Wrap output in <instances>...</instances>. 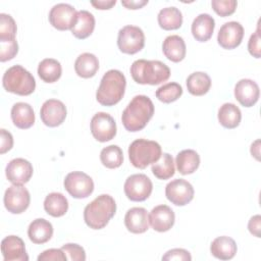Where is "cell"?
Returning <instances> with one entry per match:
<instances>
[{
	"instance_id": "obj_1",
	"label": "cell",
	"mask_w": 261,
	"mask_h": 261,
	"mask_svg": "<svg viewBox=\"0 0 261 261\" xmlns=\"http://www.w3.org/2000/svg\"><path fill=\"white\" fill-rule=\"evenodd\" d=\"M154 114V104L145 95H137L127 104L121 115L124 128L135 133L143 129Z\"/></svg>"
},
{
	"instance_id": "obj_2",
	"label": "cell",
	"mask_w": 261,
	"mask_h": 261,
	"mask_svg": "<svg viewBox=\"0 0 261 261\" xmlns=\"http://www.w3.org/2000/svg\"><path fill=\"white\" fill-rule=\"evenodd\" d=\"M116 212V203L114 199L107 194L95 198L84 210V220L92 229H101L105 227Z\"/></svg>"
},
{
	"instance_id": "obj_3",
	"label": "cell",
	"mask_w": 261,
	"mask_h": 261,
	"mask_svg": "<svg viewBox=\"0 0 261 261\" xmlns=\"http://www.w3.org/2000/svg\"><path fill=\"white\" fill-rule=\"evenodd\" d=\"M133 80L141 85H159L170 76L169 67L159 60L139 59L130 66Z\"/></svg>"
},
{
	"instance_id": "obj_4",
	"label": "cell",
	"mask_w": 261,
	"mask_h": 261,
	"mask_svg": "<svg viewBox=\"0 0 261 261\" xmlns=\"http://www.w3.org/2000/svg\"><path fill=\"white\" fill-rule=\"evenodd\" d=\"M126 80L124 74L117 69H110L104 73L96 92L97 101L103 106H113L123 97Z\"/></svg>"
},
{
	"instance_id": "obj_5",
	"label": "cell",
	"mask_w": 261,
	"mask_h": 261,
	"mask_svg": "<svg viewBox=\"0 0 261 261\" xmlns=\"http://www.w3.org/2000/svg\"><path fill=\"white\" fill-rule=\"evenodd\" d=\"M3 88L19 96L31 95L36 89V81L33 74L21 65L9 67L2 77Z\"/></svg>"
},
{
	"instance_id": "obj_6",
	"label": "cell",
	"mask_w": 261,
	"mask_h": 261,
	"mask_svg": "<svg viewBox=\"0 0 261 261\" xmlns=\"http://www.w3.org/2000/svg\"><path fill=\"white\" fill-rule=\"evenodd\" d=\"M161 146L155 142L145 139L135 140L128 147V158L130 163L140 169L155 163L161 156Z\"/></svg>"
},
{
	"instance_id": "obj_7",
	"label": "cell",
	"mask_w": 261,
	"mask_h": 261,
	"mask_svg": "<svg viewBox=\"0 0 261 261\" xmlns=\"http://www.w3.org/2000/svg\"><path fill=\"white\" fill-rule=\"evenodd\" d=\"M117 46L122 53L136 54L145 46V35L141 28L125 25L118 32Z\"/></svg>"
},
{
	"instance_id": "obj_8",
	"label": "cell",
	"mask_w": 261,
	"mask_h": 261,
	"mask_svg": "<svg viewBox=\"0 0 261 261\" xmlns=\"http://www.w3.org/2000/svg\"><path fill=\"white\" fill-rule=\"evenodd\" d=\"M123 190L125 196L130 201L142 202L150 197L153 190V184L146 174L137 173L126 178Z\"/></svg>"
},
{
	"instance_id": "obj_9",
	"label": "cell",
	"mask_w": 261,
	"mask_h": 261,
	"mask_svg": "<svg viewBox=\"0 0 261 261\" xmlns=\"http://www.w3.org/2000/svg\"><path fill=\"white\" fill-rule=\"evenodd\" d=\"M64 188L75 199L89 197L94 191V181L91 176L82 171L69 172L64 178Z\"/></svg>"
},
{
	"instance_id": "obj_10",
	"label": "cell",
	"mask_w": 261,
	"mask_h": 261,
	"mask_svg": "<svg viewBox=\"0 0 261 261\" xmlns=\"http://www.w3.org/2000/svg\"><path fill=\"white\" fill-rule=\"evenodd\" d=\"M4 206L12 214L24 212L31 202L29 191L22 185L10 186L4 194Z\"/></svg>"
},
{
	"instance_id": "obj_11",
	"label": "cell",
	"mask_w": 261,
	"mask_h": 261,
	"mask_svg": "<svg viewBox=\"0 0 261 261\" xmlns=\"http://www.w3.org/2000/svg\"><path fill=\"white\" fill-rule=\"evenodd\" d=\"M91 133L99 142H108L116 135L114 118L106 112H98L91 119Z\"/></svg>"
},
{
	"instance_id": "obj_12",
	"label": "cell",
	"mask_w": 261,
	"mask_h": 261,
	"mask_svg": "<svg viewBox=\"0 0 261 261\" xmlns=\"http://www.w3.org/2000/svg\"><path fill=\"white\" fill-rule=\"evenodd\" d=\"M77 11L73 6L66 3H58L54 5L49 12V21L53 28L58 31L71 30Z\"/></svg>"
},
{
	"instance_id": "obj_13",
	"label": "cell",
	"mask_w": 261,
	"mask_h": 261,
	"mask_svg": "<svg viewBox=\"0 0 261 261\" xmlns=\"http://www.w3.org/2000/svg\"><path fill=\"white\" fill-rule=\"evenodd\" d=\"M165 196L172 204L176 206H185L193 200L194 188L188 180L176 178L166 185Z\"/></svg>"
},
{
	"instance_id": "obj_14",
	"label": "cell",
	"mask_w": 261,
	"mask_h": 261,
	"mask_svg": "<svg viewBox=\"0 0 261 261\" xmlns=\"http://www.w3.org/2000/svg\"><path fill=\"white\" fill-rule=\"evenodd\" d=\"M66 107L56 99H49L45 101L40 110V116L43 123L49 127H56L60 125L66 117Z\"/></svg>"
},
{
	"instance_id": "obj_15",
	"label": "cell",
	"mask_w": 261,
	"mask_h": 261,
	"mask_svg": "<svg viewBox=\"0 0 261 261\" xmlns=\"http://www.w3.org/2000/svg\"><path fill=\"white\" fill-rule=\"evenodd\" d=\"M244 28L238 21H228L222 24L217 35V42L223 49H234L242 43Z\"/></svg>"
},
{
	"instance_id": "obj_16",
	"label": "cell",
	"mask_w": 261,
	"mask_h": 261,
	"mask_svg": "<svg viewBox=\"0 0 261 261\" xmlns=\"http://www.w3.org/2000/svg\"><path fill=\"white\" fill-rule=\"evenodd\" d=\"M33 165L23 158L12 159L6 166L7 179L13 185H24L33 175Z\"/></svg>"
},
{
	"instance_id": "obj_17",
	"label": "cell",
	"mask_w": 261,
	"mask_h": 261,
	"mask_svg": "<svg viewBox=\"0 0 261 261\" xmlns=\"http://www.w3.org/2000/svg\"><path fill=\"white\" fill-rule=\"evenodd\" d=\"M260 90L258 85L250 80H240L234 87V97L239 103L244 107H252L259 99Z\"/></svg>"
},
{
	"instance_id": "obj_18",
	"label": "cell",
	"mask_w": 261,
	"mask_h": 261,
	"mask_svg": "<svg viewBox=\"0 0 261 261\" xmlns=\"http://www.w3.org/2000/svg\"><path fill=\"white\" fill-rule=\"evenodd\" d=\"M175 220V215L173 210L167 205H158L154 207L149 215V223L152 228L159 232H164L169 230Z\"/></svg>"
},
{
	"instance_id": "obj_19",
	"label": "cell",
	"mask_w": 261,
	"mask_h": 261,
	"mask_svg": "<svg viewBox=\"0 0 261 261\" xmlns=\"http://www.w3.org/2000/svg\"><path fill=\"white\" fill-rule=\"evenodd\" d=\"M1 252L4 261H28L23 241L17 236H8L1 242Z\"/></svg>"
},
{
	"instance_id": "obj_20",
	"label": "cell",
	"mask_w": 261,
	"mask_h": 261,
	"mask_svg": "<svg viewBox=\"0 0 261 261\" xmlns=\"http://www.w3.org/2000/svg\"><path fill=\"white\" fill-rule=\"evenodd\" d=\"M124 224L133 233H143L149 228V215L143 207H133L127 210L124 216Z\"/></svg>"
},
{
	"instance_id": "obj_21",
	"label": "cell",
	"mask_w": 261,
	"mask_h": 261,
	"mask_svg": "<svg viewBox=\"0 0 261 261\" xmlns=\"http://www.w3.org/2000/svg\"><path fill=\"white\" fill-rule=\"evenodd\" d=\"M215 28L214 18L208 13L199 14L192 23L193 37L199 42H207L213 35Z\"/></svg>"
},
{
	"instance_id": "obj_22",
	"label": "cell",
	"mask_w": 261,
	"mask_h": 261,
	"mask_svg": "<svg viewBox=\"0 0 261 261\" xmlns=\"http://www.w3.org/2000/svg\"><path fill=\"white\" fill-rule=\"evenodd\" d=\"M162 51L168 60L172 62H179L186 57V43L180 36H168L163 41Z\"/></svg>"
},
{
	"instance_id": "obj_23",
	"label": "cell",
	"mask_w": 261,
	"mask_h": 261,
	"mask_svg": "<svg viewBox=\"0 0 261 261\" xmlns=\"http://www.w3.org/2000/svg\"><path fill=\"white\" fill-rule=\"evenodd\" d=\"M11 119L13 124L21 129L30 128L35 123L33 107L24 102H17L11 108Z\"/></svg>"
},
{
	"instance_id": "obj_24",
	"label": "cell",
	"mask_w": 261,
	"mask_h": 261,
	"mask_svg": "<svg viewBox=\"0 0 261 261\" xmlns=\"http://www.w3.org/2000/svg\"><path fill=\"white\" fill-rule=\"evenodd\" d=\"M28 236L34 244L47 243L53 236V226L48 220L37 218L30 223Z\"/></svg>"
},
{
	"instance_id": "obj_25",
	"label": "cell",
	"mask_w": 261,
	"mask_h": 261,
	"mask_svg": "<svg viewBox=\"0 0 261 261\" xmlns=\"http://www.w3.org/2000/svg\"><path fill=\"white\" fill-rule=\"evenodd\" d=\"M237 244L233 239L221 236L213 240L210 246L211 254L220 260H229L232 259L237 253Z\"/></svg>"
},
{
	"instance_id": "obj_26",
	"label": "cell",
	"mask_w": 261,
	"mask_h": 261,
	"mask_svg": "<svg viewBox=\"0 0 261 261\" xmlns=\"http://www.w3.org/2000/svg\"><path fill=\"white\" fill-rule=\"evenodd\" d=\"M95 29V17L87 10H80L76 14L75 22L72 27L71 34L81 40H84L92 35Z\"/></svg>"
},
{
	"instance_id": "obj_27",
	"label": "cell",
	"mask_w": 261,
	"mask_h": 261,
	"mask_svg": "<svg viewBox=\"0 0 261 261\" xmlns=\"http://www.w3.org/2000/svg\"><path fill=\"white\" fill-rule=\"evenodd\" d=\"M175 163L179 173L187 175L195 172L200 165L199 154L192 149L180 151L175 158Z\"/></svg>"
},
{
	"instance_id": "obj_28",
	"label": "cell",
	"mask_w": 261,
	"mask_h": 261,
	"mask_svg": "<svg viewBox=\"0 0 261 261\" xmlns=\"http://www.w3.org/2000/svg\"><path fill=\"white\" fill-rule=\"evenodd\" d=\"M99 69L98 58L92 53H83L81 54L74 62L75 73L83 77L89 79L96 74Z\"/></svg>"
},
{
	"instance_id": "obj_29",
	"label": "cell",
	"mask_w": 261,
	"mask_h": 261,
	"mask_svg": "<svg viewBox=\"0 0 261 261\" xmlns=\"http://www.w3.org/2000/svg\"><path fill=\"white\" fill-rule=\"evenodd\" d=\"M44 209L53 217H61L68 210V201L61 193H50L44 200Z\"/></svg>"
},
{
	"instance_id": "obj_30",
	"label": "cell",
	"mask_w": 261,
	"mask_h": 261,
	"mask_svg": "<svg viewBox=\"0 0 261 261\" xmlns=\"http://www.w3.org/2000/svg\"><path fill=\"white\" fill-rule=\"evenodd\" d=\"M159 27L165 31L177 30L182 24V14L176 7H166L159 11L158 16Z\"/></svg>"
},
{
	"instance_id": "obj_31",
	"label": "cell",
	"mask_w": 261,
	"mask_h": 261,
	"mask_svg": "<svg viewBox=\"0 0 261 261\" xmlns=\"http://www.w3.org/2000/svg\"><path fill=\"white\" fill-rule=\"evenodd\" d=\"M242 119L240 108L233 103H224L218 110V121L225 128H236Z\"/></svg>"
},
{
	"instance_id": "obj_32",
	"label": "cell",
	"mask_w": 261,
	"mask_h": 261,
	"mask_svg": "<svg viewBox=\"0 0 261 261\" xmlns=\"http://www.w3.org/2000/svg\"><path fill=\"white\" fill-rule=\"evenodd\" d=\"M211 79L203 71L191 73L187 79V88L190 94L194 96H203L210 90Z\"/></svg>"
},
{
	"instance_id": "obj_33",
	"label": "cell",
	"mask_w": 261,
	"mask_h": 261,
	"mask_svg": "<svg viewBox=\"0 0 261 261\" xmlns=\"http://www.w3.org/2000/svg\"><path fill=\"white\" fill-rule=\"evenodd\" d=\"M62 73V67L58 60L53 58L43 59L38 66V74L45 83L57 82Z\"/></svg>"
},
{
	"instance_id": "obj_34",
	"label": "cell",
	"mask_w": 261,
	"mask_h": 261,
	"mask_svg": "<svg viewBox=\"0 0 261 261\" xmlns=\"http://www.w3.org/2000/svg\"><path fill=\"white\" fill-rule=\"evenodd\" d=\"M152 172L158 179H168L174 175L173 158L168 153L161 154L160 158L152 164Z\"/></svg>"
},
{
	"instance_id": "obj_35",
	"label": "cell",
	"mask_w": 261,
	"mask_h": 261,
	"mask_svg": "<svg viewBox=\"0 0 261 261\" xmlns=\"http://www.w3.org/2000/svg\"><path fill=\"white\" fill-rule=\"evenodd\" d=\"M100 160L102 164L109 169L117 168L123 162L122 150L117 145L107 146L102 149L100 153Z\"/></svg>"
},
{
	"instance_id": "obj_36",
	"label": "cell",
	"mask_w": 261,
	"mask_h": 261,
	"mask_svg": "<svg viewBox=\"0 0 261 261\" xmlns=\"http://www.w3.org/2000/svg\"><path fill=\"white\" fill-rule=\"evenodd\" d=\"M156 98L163 103H171L176 101L182 95V88L177 83H167L157 89Z\"/></svg>"
},
{
	"instance_id": "obj_37",
	"label": "cell",
	"mask_w": 261,
	"mask_h": 261,
	"mask_svg": "<svg viewBox=\"0 0 261 261\" xmlns=\"http://www.w3.org/2000/svg\"><path fill=\"white\" fill-rule=\"evenodd\" d=\"M16 31V23L12 16L6 13H0V41L14 40Z\"/></svg>"
},
{
	"instance_id": "obj_38",
	"label": "cell",
	"mask_w": 261,
	"mask_h": 261,
	"mask_svg": "<svg viewBox=\"0 0 261 261\" xmlns=\"http://www.w3.org/2000/svg\"><path fill=\"white\" fill-rule=\"evenodd\" d=\"M237 1L236 0H212L211 6L213 10L220 16L225 17L231 15L237 8Z\"/></svg>"
},
{
	"instance_id": "obj_39",
	"label": "cell",
	"mask_w": 261,
	"mask_h": 261,
	"mask_svg": "<svg viewBox=\"0 0 261 261\" xmlns=\"http://www.w3.org/2000/svg\"><path fill=\"white\" fill-rule=\"evenodd\" d=\"M18 52V44L16 40L0 41V61L5 62L11 60Z\"/></svg>"
},
{
	"instance_id": "obj_40",
	"label": "cell",
	"mask_w": 261,
	"mask_h": 261,
	"mask_svg": "<svg viewBox=\"0 0 261 261\" xmlns=\"http://www.w3.org/2000/svg\"><path fill=\"white\" fill-rule=\"evenodd\" d=\"M61 250L64 252L67 260H71V261L86 260V252L84 248L77 244H65L61 247Z\"/></svg>"
},
{
	"instance_id": "obj_41",
	"label": "cell",
	"mask_w": 261,
	"mask_h": 261,
	"mask_svg": "<svg viewBox=\"0 0 261 261\" xmlns=\"http://www.w3.org/2000/svg\"><path fill=\"white\" fill-rule=\"evenodd\" d=\"M248 51L255 58L261 57V38H260L259 23H258V27H257L255 33H253L249 39Z\"/></svg>"
},
{
	"instance_id": "obj_42",
	"label": "cell",
	"mask_w": 261,
	"mask_h": 261,
	"mask_svg": "<svg viewBox=\"0 0 261 261\" xmlns=\"http://www.w3.org/2000/svg\"><path fill=\"white\" fill-rule=\"evenodd\" d=\"M67 260L61 249L45 250L38 256V261H65Z\"/></svg>"
},
{
	"instance_id": "obj_43",
	"label": "cell",
	"mask_w": 261,
	"mask_h": 261,
	"mask_svg": "<svg viewBox=\"0 0 261 261\" xmlns=\"http://www.w3.org/2000/svg\"><path fill=\"white\" fill-rule=\"evenodd\" d=\"M162 260L164 261H172V260H179V261H191L192 260V256L191 254L185 250V249H171L169 251H167L163 256H162Z\"/></svg>"
},
{
	"instance_id": "obj_44",
	"label": "cell",
	"mask_w": 261,
	"mask_h": 261,
	"mask_svg": "<svg viewBox=\"0 0 261 261\" xmlns=\"http://www.w3.org/2000/svg\"><path fill=\"white\" fill-rule=\"evenodd\" d=\"M13 146L12 135L4 128L0 129V153L4 154L8 152Z\"/></svg>"
},
{
	"instance_id": "obj_45",
	"label": "cell",
	"mask_w": 261,
	"mask_h": 261,
	"mask_svg": "<svg viewBox=\"0 0 261 261\" xmlns=\"http://www.w3.org/2000/svg\"><path fill=\"white\" fill-rule=\"evenodd\" d=\"M248 229L249 231L257 237L260 238V230H261V216L260 215H254L250 218L248 222Z\"/></svg>"
},
{
	"instance_id": "obj_46",
	"label": "cell",
	"mask_w": 261,
	"mask_h": 261,
	"mask_svg": "<svg viewBox=\"0 0 261 261\" xmlns=\"http://www.w3.org/2000/svg\"><path fill=\"white\" fill-rule=\"evenodd\" d=\"M121 4L127 9H140L148 4V0H122Z\"/></svg>"
},
{
	"instance_id": "obj_47",
	"label": "cell",
	"mask_w": 261,
	"mask_h": 261,
	"mask_svg": "<svg viewBox=\"0 0 261 261\" xmlns=\"http://www.w3.org/2000/svg\"><path fill=\"white\" fill-rule=\"evenodd\" d=\"M91 4L96 8L100 10L110 9L112 6L116 4L115 0H98V1H91Z\"/></svg>"
},
{
	"instance_id": "obj_48",
	"label": "cell",
	"mask_w": 261,
	"mask_h": 261,
	"mask_svg": "<svg viewBox=\"0 0 261 261\" xmlns=\"http://www.w3.org/2000/svg\"><path fill=\"white\" fill-rule=\"evenodd\" d=\"M259 144H260V141L257 140L255 141L252 146H251V154L252 156H254L257 160H259V154H260V147H259Z\"/></svg>"
}]
</instances>
